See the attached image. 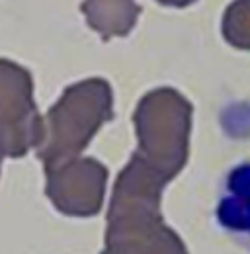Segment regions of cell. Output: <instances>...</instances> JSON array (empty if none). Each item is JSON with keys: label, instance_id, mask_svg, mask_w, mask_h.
Masks as SVG:
<instances>
[{"label": "cell", "instance_id": "obj_1", "mask_svg": "<svg viewBox=\"0 0 250 254\" xmlns=\"http://www.w3.org/2000/svg\"><path fill=\"white\" fill-rule=\"evenodd\" d=\"M215 225L229 241L250 253V159L223 176L215 199Z\"/></svg>", "mask_w": 250, "mask_h": 254}]
</instances>
